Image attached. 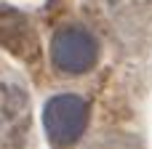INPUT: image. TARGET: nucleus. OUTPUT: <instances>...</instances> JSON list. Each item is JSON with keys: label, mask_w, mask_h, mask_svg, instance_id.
<instances>
[{"label": "nucleus", "mask_w": 152, "mask_h": 149, "mask_svg": "<svg viewBox=\"0 0 152 149\" xmlns=\"http://www.w3.org/2000/svg\"><path fill=\"white\" fill-rule=\"evenodd\" d=\"M96 59H99V43L86 27L67 24L56 29V35L51 37V61L59 72L83 75L96 64Z\"/></svg>", "instance_id": "nucleus-1"}, {"label": "nucleus", "mask_w": 152, "mask_h": 149, "mask_svg": "<svg viewBox=\"0 0 152 149\" xmlns=\"http://www.w3.org/2000/svg\"><path fill=\"white\" fill-rule=\"evenodd\" d=\"M86 123H88V107L75 93H59L48 99L43 107V128L51 144L56 147L75 144L83 136Z\"/></svg>", "instance_id": "nucleus-2"}, {"label": "nucleus", "mask_w": 152, "mask_h": 149, "mask_svg": "<svg viewBox=\"0 0 152 149\" xmlns=\"http://www.w3.org/2000/svg\"><path fill=\"white\" fill-rule=\"evenodd\" d=\"M29 136V96L16 80L0 77V149H21Z\"/></svg>", "instance_id": "nucleus-3"}, {"label": "nucleus", "mask_w": 152, "mask_h": 149, "mask_svg": "<svg viewBox=\"0 0 152 149\" xmlns=\"http://www.w3.org/2000/svg\"><path fill=\"white\" fill-rule=\"evenodd\" d=\"M0 48L11 51L13 56H19L21 61H29V64H35L40 59L37 35H35L29 19L8 5H0Z\"/></svg>", "instance_id": "nucleus-4"}]
</instances>
